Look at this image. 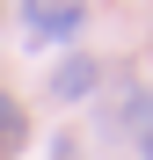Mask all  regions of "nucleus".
<instances>
[{"instance_id":"obj_1","label":"nucleus","mask_w":153,"mask_h":160,"mask_svg":"<svg viewBox=\"0 0 153 160\" xmlns=\"http://www.w3.org/2000/svg\"><path fill=\"white\" fill-rule=\"evenodd\" d=\"M88 22V0H22V29L29 44H73Z\"/></svg>"},{"instance_id":"obj_3","label":"nucleus","mask_w":153,"mask_h":160,"mask_svg":"<svg viewBox=\"0 0 153 160\" xmlns=\"http://www.w3.org/2000/svg\"><path fill=\"white\" fill-rule=\"evenodd\" d=\"M22 138H29V117H22V102H15V95H0V160H15Z\"/></svg>"},{"instance_id":"obj_4","label":"nucleus","mask_w":153,"mask_h":160,"mask_svg":"<svg viewBox=\"0 0 153 160\" xmlns=\"http://www.w3.org/2000/svg\"><path fill=\"white\" fill-rule=\"evenodd\" d=\"M51 160H80V146H73V138H59V146H51Z\"/></svg>"},{"instance_id":"obj_2","label":"nucleus","mask_w":153,"mask_h":160,"mask_svg":"<svg viewBox=\"0 0 153 160\" xmlns=\"http://www.w3.org/2000/svg\"><path fill=\"white\" fill-rule=\"evenodd\" d=\"M95 88H102V66L88 58V51H66L59 73H51V95H59V102H88Z\"/></svg>"}]
</instances>
